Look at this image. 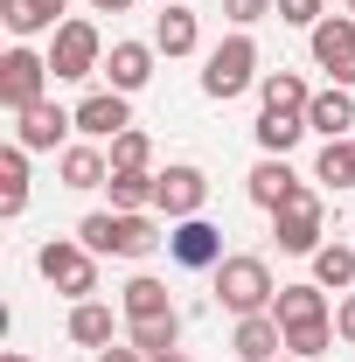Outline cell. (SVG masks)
<instances>
[{
  "label": "cell",
  "mask_w": 355,
  "mask_h": 362,
  "mask_svg": "<svg viewBox=\"0 0 355 362\" xmlns=\"http://www.w3.org/2000/svg\"><path fill=\"white\" fill-rule=\"evenodd\" d=\"M77 244L91 258H153L168 244V230L153 223L146 209H91L77 223Z\"/></svg>",
  "instance_id": "1"
},
{
  "label": "cell",
  "mask_w": 355,
  "mask_h": 362,
  "mask_svg": "<svg viewBox=\"0 0 355 362\" xmlns=\"http://www.w3.org/2000/svg\"><path fill=\"white\" fill-rule=\"evenodd\" d=\"M272 300H279V286H272V265L258 258V251H230L216 265V307H230V314H272Z\"/></svg>",
  "instance_id": "2"
},
{
  "label": "cell",
  "mask_w": 355,
  "mask_h": 362,
  "mask_svg": "<svg viewBox=\"0 0 355 362\" xmlns=\"http://www.w3.org/2000/svg\"><path fill=\"white\" fill-rule=\"evenodd\" d=\"M251 84H258V42L237 28L230 42L209 49V63H202V90H209L216 105H230V98H244Z\"/></svg>",
  "instance_id": "3"
},
{
  "label": "cell",
  "mask_w": 355,
  "mask_h": 362,
  "mask_svg": "<svg viewBox=\"0 0 355 362\" xmlns=\"http://www.w3.org/2000/svg\"><path fill=\"white\" fill-rule=\"evenodd\" d=\"M35 272H42L63 300H91L98 293V258H91L77 237H49L42 251H35Z\"/></svg>",
  "instance_id": "4"
},
{
  "label": "cell",
  "mask_w": 355,
  "mask_h": 362,
  "mask_svg": "<svg viewBox=\"0 0 355 362\" xmlns=\"http://www.w3.org/2000/svg\"><path fill=\"white\" fill-rule=\"evenodd\" d=\"M105 70V42H98V28L91 21H63L56 28V42H49V77L56 84H84Z\"/></svg>",
  "instance_id": "5"
},
{
  "label": "cell",
  "mask_w": 355,
  "mask_h": 362,
  "mask_svg": "<svg viewBox=\"0 0 355 362\" xmlns=\"http://www.w3.org/2000/svg\"><path fill=\"white\" fill-rule=\"evenodd\" d=\"M42 90H49V56H35V49H7L0 56V105L7 112L42 105Z\"/></svg>",
  "instance_id": "6"
},
{
  "label": "cell",
  "mask_w": 355,
  "mask_h": 362,
  "mask_svg": "<svg viewBox=\"0 0 355 362\" xmlns=\"http://www.w3.org/2000/svg\"><path fill=\"white\" fill-rule=\"evenodd\" d=\"M202 202H209V175H202V168H188V160H175L168 175L153 181V209H161L168 223H188V216H202Z\"/></svg>",
  "instance_id": "7"
},
{
  "label": "cell",
  "mask_w": 355,
  "mask_h": 362,
  "mask_svg": "<svg viewBox=\"0 0 355 362\" xmlns=\"http://www.w3.org/2000/svg\"><path fill=\"white\" fill-rule=\"evenodd\" d=\"M307 35H313V63H320L342 90H355V14H327V21L307 28Z\"/></svg>",
  "instance_id": "8"
},
{
  "label": "cell",
  "mask_w": 355,
  "mask_h": 362,
  "mask_svg": "<svg viewBox=\"0 0 355 362\" xmlns=\"http://www.w3.org/2000/svg\"><path fill=\"white\" fill-rule=\"evenodd\" d=\"M168 258L188 272H216L223 265V230L209 223V216H188V223L168 230Z\"/></svg>",
  "instance_id": "9"
},
{
  "label": "cell",
  "mask_w": 355,
  "mask_h": 362,
  "mask_svg": "<svg viewBox=\"0 0 355 362\" xmlns=\"http://www.w3.org/2000/svg\"><path fill=\"white\" fill-rule=\"evenodd\" d=\"M21 126H14V146H28V153H56L63 139L77 133V112H63V105H28V112H14Z\"/></svg>",
  "instance_id": "10"
},
{
  "label": "cell",
  "mask_w": 355,
  "mask_h": 362,
  "mask_svg": "<svg viewBox=\"0 0 355 362\" xmlns=\"http://www.w3.org/2000/svg\"><path fill=\"white\" fill-rule=\"evenodd\" d=\"M300 195H313V188L293 175V160H286V153H265V160L251 168V202H258V209H272V216H279V209H293Z\"/></svg>",
  "instance_id": "11"
},
{
  "label": "cell",
  "mask_w": 355,
  "mask_h": 362,
  "mask_svg": "<svg viewBox=\"0 0 355 362\" xmlns=\"http://www.w3.org/2000/svg\"><path fill=\"white\" fill-rule=\"evenodd\" d=\"M272 237H279V251L313 258V251H320V195H300L293 209H279V216H272Z\"/></svg>",
  "instance_id": "12"
},
{
  "label": "cell",
  "mask_w": 355,
  "mask_h": 362,
  "mask_svg": "<svg viewBox=\"0 0 355 362\" xmlns=\"http://www.w3.org/2000/svg\"><path fill=\"white\" fill-rule=\"evenodd\" d=\"M126 126H133V112H126V90H91L84 105H77V133H84L91 146H98V139L112 146Z\"/></svg>",
  "instance_id": "13"
},
{
  "label": "cell",
  "mask_w": 355,
  "mask_h": 362,
  "mask_svg": "<svg viewBox=\"0 0 355 362\" xmlns=\"http://www.w3.org/2000/svg\"><path fill=\"white\" fill-rule=\"evenodd\" d=\"M153 56H161L153 42H112V49H105V77H112V90H126V98L146 90V84H153Z\"/></svg>",
  "instance_id": "14"
},
{
  "label": "cell",
  "mask_w": 355,
  "mask_h": 362,
  "mask_svg": "<svg viewBox=\"0 0 355 362\" xmlns=\"http://www.w3.org/2000/svg\"><path fill=\"white\" fill-rule=\"evenodd\" d=\"M307 133H320V139H355V98H349L342 84L313 90V105H307Z\"/></svg>",
  "instance_id": "15"
},
{
  "label": "cell",
  "mask_w": 355,
  "mask_h": 362,
  "mask_svg": "<svg viewBox=\"0 0 355 362\" xmlns=\"http://www.w3.org/2000/svg\"><path fill=\"white\" fill-rule=\"evenodd\" d=\"M230 349H237V362H279V349H286L279 314H244L237 334H230Z\"/></svg>",
  "instance_id": "16"
},
{
  "label": "cell",
  "mask_w": 355,
  "mask_h": 362,
  "mask_svg": "<svg viewBox=\"0 0 355 362\" xmlns=\"http://www.w3.org/2000/svg\"><path fill=\"white\" fill-rule=\"evenodd\" d=\"M272 314H279V327H313V320H327V286H279Z\"/></svg>",
  "instance_id": "17"
},
{
  "label": "cell",
  "mask_w": 355,
  "mask_h": 362,
  "mask_svg": "<svg viewBox=\"0 0 355 362\" xmlns=\"http://www.w3.org/2000/svg\"><path fill=\"white\" fill-rule=\"evenodd\" d=\"M258 98H265V112H286V119H307L313 90L300 70H272V77H258Z\"/></svg>",
  "instance_id": "18"
},
{
  "label": "cell",
  "mask_w": 355,
  "mask_h": 362,
  "mask_svg": "<svg viewBox=\"0 0 355 362\" xmlns=\"http://www.w3.org/2000/svg\"><path fill=\"white\" fill-rule=\"evenodd\" d=\"M195 42H202L195 7H168V14H153V49H161V56H195Z\"/></svg>",
  "instance_id": "19"
},
{
  "label": "cell",
  "mask_w": 355,
  "mask_h": 362,
  "mask_svg": "<svg viewBox=\"0 0 355 362\" xmlns=\"http://www.w3.org/2000/svg\"><path fill=\"white\" fill-rule=\"evenodd\" d=\"M56 175H63V188H105V181H112V153H98V146H63Z\"/></svg>",
  "instance_id": "20"
},
{
  "label": "cell",
  "mask_w": 355,
  "mask_h": 362,
  "mask_svg": "<svg viewBox=\"0 0 355 362\" xmlns=\"http://www.w3.org/2000/svg\"><path fill=\"white\" fill-rule=\"evenodd\" d=\"M70 341H77V349H112V341H119V320H112V307L77 300V307H70Z\"/></svg>",
  "instance_id": "21"
},
{
  "label": "cell",
  "mask_w": 355,
  "mask_h": 362,
  "mask_svg": "<svg viewBox=\"0 0 355 362\" xmlns=\"http://www.w3.org/2000/svg\"><path fill=\"white\" fill-rule=\"evenodd\" d=\"M70 0H0V21H7V35H42V28H63L56 14H63Z\"/></svg>",
  "instance_id": "22"
},
{
  "label": "cell",
  "mask_w": 355,
  "mask_h": 362,
  "mask_svg": "<svg viewBox=\"0 0 355 362\" xmlns=\"http://www.w3.org/2000/svg\"><path fill=\"white\" fill-rule=\"evenodd\" d=\"M126 341L139 356H175L181 349V314H153V320H126Z\"/></svg>",
  "instance_id": "23"
},
{
  "label": "cell",
  "mask_w": 355,
  "mask_h": 362,
  "mask_svg": "<svg viewBox=\"0 0 355 362\" xmlns=\"http://www.w3.org/2000/svg\"><path fill=\"white\" fill-rule=\"evenodd\" d=\"M28 209V146H0V216Z\"/></svg>",
  "instance_id": "24"
},
{
  "label": "cell",
  "mask_w": 355,
  "mask_h": 362,
  "mask_svg": "<svg viewBox=\"0 0 355 362\" xmlns=\"http://www.w3.org/2000/svg\"><path fill=\"white\" fill-rule=\"evenodd\" d=\"M119 307H126V320H153V314H175V300H168V286H161V279H146V272L119 286Z\"/></svg>",
  "instance_id": "25"
},
{
  "label": "cell",
  "mask_w": 355,
  "mask_h": 362,
  "mask_svg": "<svg viewBox=\"0 0 355 362\" xmlns=\"http://www.w3.org/2000/svg\"><path fill=\"white\" fill-rule=\"evenodd\" d=\"M313 286H327V293H349L355 286V251L349 244H320L313 251Z\"/></svg>",
  "instance_id": "26"
},
{
  "label": "cell",
  "mask_w": 355,
  "mask_h": 362,
  "mask_svg": "<svg viewBox=\"0 0 355 362\" xmlns=\"http://www.w3.org/2000/svg\"><path fill=\"white\" fill-rule=\"evenodd\" d=\"M313 181H327L334 195L355 188V139H327V146H320V160H313Z\"/></svg>",
  "instance_id": "27"
},
{
  "label": "cell",
  "mask_w": 355,
  "mask_h": 362,
  "mask_svg": "<svg viewBox=\"0 0 355 362\" xmlns=\"http://www.w3.org/2000/svg\"><path fill=\"white\" fill-rule=\"evenodd\" d=\"M307 133V119H286V112H258V146L265 153H293Z\"/></svg>",
  "instance_id": "28"
},
{
  "label": "cell",
  "mask_w": 355,
  "mask_h": 362,
  "mask_svg": "<svg viewBox=\"0 0 355 362\" xmlns=\"http://www.w3.org/2000/svg\"><path fill=\"white\" fill-rule=\"evenodd\" d=\"M153 181H161V175H146V168L112 175V181H105V188H112V209H153Z\"/></svg>",
  "instance_id": "29"
},
{
  "label": "cell",
  "mask_w": 355,
  "mask_h": 362,
  "mask_svg": "<svg viewBox=\"0 0 355 362\" xmlns=\"http://www.w3.org/2000/svg\"><path fill=\"white\" fill-rule=\"evenodd\" d=\"M327 341H342V334H334V320H313V327H286V356H300V362L327 356Z\"/></svg>",
  "instance_id": "30"
},
{
  "label": "cell",
  "mask_w": 355,
  "mask_h": 362,
  "mask_svg": "<svg viewBox=\"0 0 355 362\" xmlns=\"http://www.w3.org/2000/svg\"><path fill=\"white\" fill-rule=\"evenodd\" d=\"M153 160V139L139 133V126H126V133L112 139V175H133V168H146Z\"/></svg>",
  "instance_id": "31"
},
{
  "label": "cell",
  "mask_w": 355,
  "mask_h": 362,
  "mask_svg": "<svg viewBox=\"0 0 355 362\" xmlns=\"http://www.w3.org/2000/svg\"><path fill=\"white\" fill-rule=\"evenodd\" d=\"M279 21L286 28H320L327 21V0H279Z\"/></svg>",
  "instance_id": "32"
},
{
  "label": "cell",
  "mask_w": 355,
  "mask_h": 362,
  "mask_svg": "<svg viewBox=\"0 0 355 362\" xmlns=\"http://www.w3.org/2000/svg\"><path fill=\"white\" fill-rule=\"evenodd\" d=\"M223 14H230L237 28H251V21H265V14H279V0H223Z\"/></svg>",
  "instance_id": "33"
},
{
  "label": "cell",
  "mask_w": 355,
  "mask_h": 362,
  "mask_svg": "<svg viewBox=\"0 0 355 362\" xmlns=\"http://www.w3.org/2000/svg\"><path fill=\"white\" fill-rule=\"evenodd\" d=\"M334 334H342V341H349V349H355V293H349V300H342V307H334Z\"/></svg>",
  "instance_id": "34"
},
{
  "label": "cell",
  "mask_w": 355,
  "mask_h": 362,
  "mask_svg": "<svg viewBox=\"0 0 355 362\" xmlns=\"http://www.w3.org/2000/svg\"><path fill=\"white\" fill-rule=\"evenodd\" d=\"M98 362H146V356H139L133 341H112V349H98Z\"/></svg>",
  "instance_id": "35"
},
{
  "label": "cell",
  "mask_w": 355,
  "mask_h": 362,
  "mask_svg": "<svg viewBox=\"0 0 355 362\" xmlns=\"http://www.w3.org/2000/svg\"><path fill=\"white\" fill-rule=\"evenodd\" d=\"M98 14H126V7H139V0H91Z\"/></svg>",
  "instance_id": "36"
},
{
  "label": "cell",
  "mask_w": 355,
  "mask_h": 362,
  "mask_svg": "<svg viewBox=\"0 0 355 362\" xmlns=\"http://www.w3.org/2000/svg\"><path fill=\"white\" fill-rule=\"evenodd\" d=\"M146 362H188V356H181V349H175V356H146Z\"/></svg>",
  "instance_id": "37"
},
{
  "label": "cell",
  "mask_w": 355,
  "mask_h": 362,
  "mask_svg": "<svg viewBox=\"0 0 355 362\" xmlns=\"http://www.w3.org/2000/svg\"><path fill=\"white\" fill-rule=\"evenodd\" d=\"M342 14H355V0H342Z\"/></svg>",
  "instance_id": "38"
},
{
  "label": "cell",
  "mask_w": 355,
  "mask_h": 362,
  "mask_svg": "<svg viewBox=\"0 0 355 362\" xmlns=\"http://www.w3.org/2000/svg\"><path fill=\"white\" fill-rule=\"evenodd\" d=\"M7 362H35V356H7Z\"/></svg>",
  "instance_id": "39"
},
{
  "label": "cell",
  "mask_w": 355,
  "mask_h": 362,
  "mask_svg": "<svg viewBox=\"0 0 355 362\" xmlns=\"http://www.w3.org/2000/svg\"><path fill=\"white\" fill-rule=\"evenodd\" d=\"M279 362H300V356H279Z\"/></svg>",
  "instance_id": "40"
}]
</instances>
